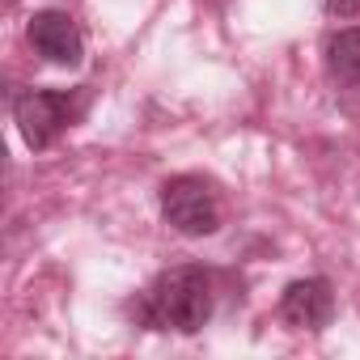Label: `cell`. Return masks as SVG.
I'll return each instance as SVG.
<instances>
[{
    "mask_svg": "<svg viewBox=\"0 0 360 360\" xmlns=\"http://www.w3.org/2000/svg\"><path fill=\"white\" fill-rule=\"evenodd\" d=\"M148 326H165V330H183L195 335L208 326L212 318V284L200 267H169L157 276V284L144 292L140 305Z\"/></svg>",
    "mask_w": 360,
    "mask_h": 360,
    "instance_id": "cell-1",
    "label": "cell"
},
{
    "mask_svg": "<svg viewBox=\"0 0 360 360\" xmlns=\"http://www.w3.org/2000/svg\"><path fill=\"white\" fill-rule=\"evenodd\" d=\"M161 217L169 229L187 233V238H208L221 229V204L212 195V187L204 183V178H169V183L161 187Z\"/></svg>",
    "mask_w": 360,
    "mask_h": 360,
    "instance_id": "cell-2",
    "label": "cell"
},
{
    "mask_svg": "<svg viewBox=\"0 0 360 360\" xmlns=\"http://www.w3.org/2000/svg\"><path fill=\"white\" fill-rule=\"evenodd\" d=\"M72 119V106H68V94H56V89H26L13 98V123L22 131V140L30 148H47L56 144V136L68 127Z\"/></svg>",
    "mask_w": 360,
    "mask_h": 360,
    "instance_id": "cell-3",
    "label": "cell"
},
{
    "mask_svg": "<svg viewBox=\"0 0 360 360\" xmlns=\"http://www.w3.org/2000/svg\"><path fill=\"white\" fill-rule=\"evenodd\" d=\"M26 34H30L34 51L43 60H51V64H60V68H77L81 56H85V39H81L77 22L68 13H56V9L34 13L30 26H26Z\"/></svg>",
    "mask_w": 360,
    "mask_h": 360,
    "instance_id": "cell-4",
    "label": "cell"
},
{
    "mask_svg": "<svg viewBox=\"0 0 360 360\" xmlns=\"http://www.w3.org/2000/svg\"><path fill=\"white\" fill-rule=\"evenodd\" d=\"M335 314V292L322 276H309V280H292L280 297V318L292 326V330H322Z\"/></svg>",
    "mask_w": 360,
    "mask_h": 360,
    "instance_id": "cell-5",
    "label": "cell"
},
{
    "mask_svg": "<svg viewBox=\"0 0 360 360\" xmlns=\"http://www.w3.org/2000/svg\"><path fill=\"white\" fill-rule=\"evenodd\" d=\"M326 68H330L335 81H352V85L360 81V26L330 34V43H326Z\"/></svg>",
    "mask_w": 360,
    "mask_h": 360,
    "instance_id": "cell-6",
    "label": "cell"
},
{
    "mask_svg": "<svg viewBox=\"0 0 360 360\" xmlns=\"http://www.w3.org/2000/svg\"><path fill=\"white\" fill-rule=\"evenodd\" d=\"M322 9H326L330 18H356L360 0H322Z\"/></svg>",
    "mask_w": 360,
    "mask_h": 360,
    "instance_id": "cell-7",
    "label": "cell"
}]
</instances>
